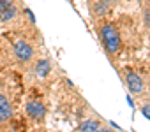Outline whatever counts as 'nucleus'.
<instances>
[{"mask_svg":"<svg viewBox=\"0 0 150 132\" xmlns=\"http://www.w3.org/2000/svg\"><path fill=\"white\" fill-rule=\"evenodd\" d=\"M101 39H103V44L108 49V53H117L120 49L122 41H120V35L113 25H104L101 28Z\"/></svg>","mask_w":150,"mask_h":132,"instance_id":"1","label":"nucleus"},{"mask_svg":"<svg viewBox=\"0 0 150 132\" xmlns=\"http://www.w3.org/2000/svg\"><path fill=\"white\" fill-rule=\"evenodd\" d=\"M13 49H14V55H16V58H18L20 62H30L32 56H34V48H32L27 41H23V39L16 41Z\"/></svg>","mask_w":150,"mask_h":132,"instance_id":"2","label":"nucleus"},{"mask_svg":"<svg viewBox=\"0 0 150 132\" xmlns=\"http://www.w3.org/2000/svg\"><path fill=\"white\" fill-rule=\"evenodd\" d=\"M25 109H27V114L32 120H42L44 114H46V107L39 100H28L27 106H25Z\"/></svg>","mask_w":150,"mask_h":132,"instance_id":"3","label":"nucleus"},{"mask_svg":"<svg viewBox=\"0 0 150 132\" xmlns=\"http://www.w3.org/2000/svg\"><path fill=\"white\" fill-rule=\"evenodd\" d=\"M11 118H13V106L4 93H0V123H4Z\"/></svg>","mask_w":150,"mask_h":132,"instance_id":"4","label":"nucleus"},{"mask_svg":"<svg viewBox=\"0 0 150 132\" xmlns=\"http://www.w3.org/2000/svg\"><path fill=\"white\" fill-rule=\"evenodd\" d=\"M125 81H127L129 92H132V93H141V92H143V79H141L136 72H127Z\"/></svg>","mask_w":150,"mask_h":132,"instance_id":"5","label":"nucleus"},{"mask_svg":"<svg viewBox=\"0 0 150 132\" xmlns=\"http://www.w3.org/2000/svg\"><path fill=\"white\" fill-rule=\"evenodd\" d=\"M16 16V6L13 0H2V21H9Z\"/></svg>","mask_w":150,"mask_h":132,"instance_id":"6","label":"nucleus"},{"mask_svg":"<svg viewBox=\"0 0 150 132\" xmlns=\"http://www.w3.org/2000/svg\"><path fill=\"white\" fill-rule=\"evenodd\" d=\"M50 71H51V65H50V62L48 60H39L37 63H35V74L39 76V78H46L48 74H50Z\"/></svg>","mask_w":150,"mask_h":132,"instance_id":"7","label":"nucleus"},{"mask_svg":"<svg viewBox=\"0 0 150 132\" xmlns=\"http://www.w3.org/2000/svg\"><path fill=\"white\" fill-rule=\"evenodd\" d=\"M99 127H101L99 121H96V120H85L80 125V132H97Z\"/></svg>","mask_w":150,"mask_h":132,"instance_id":"8","label":"nucleus"},{"mask_svg":"<svg viewBox=\"0 0 150 132\" xmlns=\"http://www.w3.org/2000/svg\"><path fill=\"white\" fill-rule=\"evenodd\" d=\"M141 113H143V116H145V118H148V120H150V104H145V106L141 107Z\"/></svg>","mask_w":150,"mask_h":132,"instance_id":"9","label":"nucleus"},{"mask_svg":"<svg viewBox=\"0 0 150 132\" xmlns=\"http://www.w3.org/2000/svg\"><path fill=\"white\" fill-rule=\"evenodd\" d=\"M97 132H113V130H111V128H99Z\"/></svg>","mask_w":150,"mask_h":132,"instance_id":"10","label":"nucleus"},{"mask_svg":"<svg viewBox=\"0 0 150 132\" xmlns=\"http://www.w3.org/2000/svg\"><path fill=\"white\" fill-rule=\"evenodd\" d=\"M104 2H120V0H104Z\"/></svg>","mask_w":150,"mask_h":132,"instance_id":"11","label":"nucleus"},{"mask_svg":"<svg viewBox=\"0 0 150 132\" xmlns=\"http://www.w3.org/2000/svg\"><path fill=\"white\" fill-rule=\"evenodd\" d=\"M0 23H2V16H0Z\"/></svg>","mask_w":150,"mask_h":132,"instance_id":"12","label":"nucleus"}]
</instances>
